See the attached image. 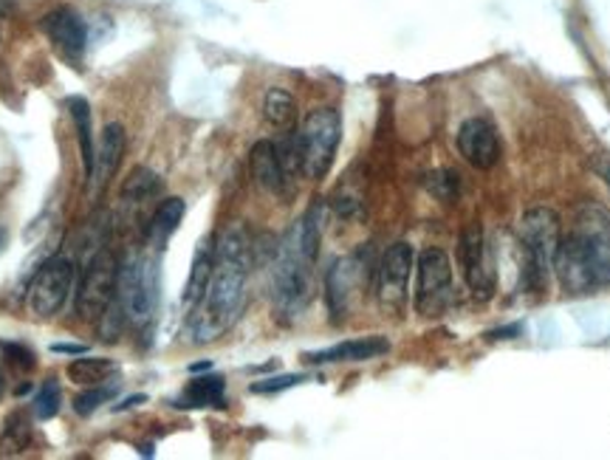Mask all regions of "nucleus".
Returning <instances> with one entry per match:
<instances>
[{
    "mask_svg": "<svg viewBox=\"0 0 610 460\" xmlns=\"http://www.w3.org/2000/svg\"><path fill=\"white\" fill-rule=\"evenodd\" d=\"M249 266H252V240L241 227L227 229L215 243V269L207 292L193 305V314L184 328L189 342H215L241 319L247 305Z\"/></svg>",
    "mask_w": 610,
    "mask_h": 460,
    "instance_id": "nucleus-1",
    "label": "nucleus"
},
{
    "mask_svg": "<svg viewBox=\"0 0 610 460\" xmlns=\"http://www.w3.org/2000/svg\"><path fill=\"white\" fill-rule=\"evenodd\" d=\"M554 272L565 294H591L610 286V215L597 204L577 212L568 238L559 240Z\"/></svg>",
    "mask_w": 610,
    "mask_h": 460,
    "instance_id": "nucleus-2",
    "label": "nucleus"
},
{
    "mask_svg": "<svg viewBox=\"0 0 610 460\" xmlns=\"http://www.w3.org/2000/svg\"><path fill=\"white\" fill-rule=\"evenodd\" d=\"M319 238H323V209L312 207L280 240L272 269V297L283 319L299 317L305 305L312 303Z\"/></svg>",
    "mask_w": 610,
    "mask_h": 460,
    "instance_id": "nucleus-3",
    "label": "nucleus"
},
{
    "mask_svg": "<svg viewBox=\"0 0 610 460\" xmlns=\"http://www.w3.org/2000/svg\"><path fill=\"white\" fill-rule=\"evenodd\" d=\"M520 252H523V269H520V286L537 294L548 286L554 272V260L563 240V221L552 207H534L523 212L518 223Z\"/></svg>",
    "mask_w": 610,
    "mask_h": 460,
    "instance_id": "nucleus-4",
    "label": "nucleus"
},
{
    "mask_svg": "<svg viewBox=\"0 0 610 460\" xmlns=\"http://www.w3.org/2000/svg\"><path fill=\"white\" fill-rule=\"evenodd\" d=\"M159 260L153 254H139L119 266L117 299L124 311V322L133 328H148L159 311Z\"/></svg>",
    "mask_w": 610,
    "mask_h": 460,
    "instance_id": "nucleus-5",
    "label": "nucleus"
},
{
    "mask_svg": "<svg viewBox=\"0 0 610 460\" xmlns=\"http://www.w3.org/2000/svg\"><path fill=\"white\" fill-rule=\"evenodd\" d=\"M339 139H342V117L334 108H317L305 117L303 128L297 130L299 173L312 182L328 175L337 158Z\"/></svg>",
    "mask_w": 610,
    "mask_h": 460,
    "instance_id": "nucleus-6",
    "label": "nucleus"
},
{
    "mask_svg": "<svg viewBox=\"0 0 610 460\" xmlns=\"http://www.w3.org/2000/svg\"><path fill=\"white\" fill-rule=\"evenodd\" d=\"M453 299V260L438 247L424 249L416 263V314L438 319L449 311Z\"/></svg>",
    "mask_w": 610,
    "mask_h": 460,
    "instance_id": "nucleus-7",
    "label": "nucleus"
},
{
    "mask_svg": "<svg viewBox=\"0 0 610 460\" xmlns=\"http://www.w3.org/2000/svg\"><path fill=\"white\" fill-rule=\"evenodd\" d=\"M74 277H77V266L72 258L65 254H54L34 274L32 286H29L26 305L29 311L40 319H48L54 314L63 311L65 299L74 288Z\"/></svg>",
    "mask_w": 610,
    "mask_h": 460,
    "instance_id": "nucleus-8",
    "label": "nucleus"
},
{
    "mask_svg": "<svg viewBox=\"0 0 610 460\" xmlns=\"http://www.w3.org/2000/svg\"><path fill=\"white\" fill-rule=\"evenodd\" d=\"M119 283V260L111 249H99L83 274V286H79V317L97 322L105 314V308L117 299Z\"/></svg>",
    "mask_w": 610,
    "mask_h": 460,
    "instance_id": "nucleus-9",
    "label": "nucleus"
},
{
    "mask_svg": "<svg viewBox=\"0 0 610 460\" xmlns=\"http://www.w3.org/2000/svg\"><path fill=\"white\" fill-rule=\"evenodd\" d=\"M416 254L410 243H393L377 269V303L384 314L399 317L407 305V283Z\"/></svg>",
    "mask_w": 610,
    "mask_h": 460,
    "instance_id": "nucleus-10",
    "label": "nucleus"
},
{
    "mask_svg": "<svg viewBox=\"0 0 610 460\" xmlns=\"http://www.w3.org/2000/svg\"><path fill=\"white\" fill-rule=\"evenodd\" d=\"M458 263H461V274L467 280L469 292L481 299L492 297L494 272L481 227H467L461 232V238H458Z\"/></svg>",
    "mask_w": 610,
    "mask_h": 460,
    "instance_id": "nucleus-11",
    "label": "nucleus"
},
{
    "mask_svg": "<svg viewBox=\"0 0 610 460\" xmlns=\"http://www.w3.org/2000/svg\"><path fill=\"white\" fill-rule=\"evenodd\" d=\"M364 283H368V263L362 260V254H351V258L334 263L325 277V297H328V311H331L334 322H339L348 314L353 297Z\"/></svg>",
    "mask_w": 610,
    "mask_h": 460,
    "instance_id": "nucleus-12",
    "label": "nucleus"
},
{
    "mask_svg": "<svg viewBox=\"0 0 610 460\" xmlns=\"http://www.w3.org/2000/svg\"><path fill=\"white\" fill-rule=\"evenodd\" d=\"M458 153L475 169H492L500 162L498 130L489 119L472 117L458 130Z\"/></svg>",
    "mask_w": 610,
    "mask_h": 460,
    "instance_id": "nucleus-13",
    "label": "nucleus"
},
{
    "mask_svg": "<svg viewBox=\"0 0 610 460\" xmlns=\"http://www.w3.org/2000/svg\"><path fill=\"white\" fill-rule=\"evenodd\" d=\"M43 34L48 37L54 48H57L59 57L79 63V57L85 54L88 46V32H85V23L74 9H54L43 18Z\"/></svg>",
    "mask_w": 610,
    "mask_h": 460,
    "instance_id": "nucleus-14",
    "label": "nucleus"
},
{
    "mask_svg": "<svg viewBox=\"0 0 610 460\" xmlns=\"http://www.w3.org/2000/svg\"><path fill=\"white\" fill-rule=\"evenodd\" d=\"M124 144H128V136H124L122 124H105L102 136H99L97 153H94V169H91V187L102 189L111 184V178L117 175L119 164L124 158Z\"/></svg>",
    "mask_w": 610,
    "mask_h": 460,
    "instance_id": "nucleus-15",
    "label": "nucleus"
},
{
    "mask_svg": "<svg viewBox=\"0 0 610 460\" xmlns=\"http://www.w3.org/2000/svg\"><path fill=\"white\" fill-rule=\"evenodd\" d=\"M390 350V342L382 337H364V339H348V342L331 344L325 350H314L305 353L308 364H342V362H370V359L384 357Z\"/></svg>",
    "mask_w": 610,
    "mask_h": 460,
    "instance_id": "nucleus-16",
    "label": "nucleus"
},
{
    "mask_svg": "<svg viewBox=\"0 0 610 460\" xmlns=\"http://www.w3.org/2000/svg\"><path fill=\"white\" fill-rule=\"evenodd\" d=\"M249 169H252L254 184H258L263 193L269 195L286 193L288 173L286 167H283V162H280L277 144L274 142H266V139H263V142L254 144L252 153H249Z\"/></svg>",
    "mask_w": 610,
    "mask_h": 460,
    "instance_id": "nucleus-17",
    "label": "nucleus"
},
{
    "mask_svg": "<svg viewBox=\"0 0 610 460\" xmlns=\"http://www.w3.org/2000/svg\"><path fill=\"white\" fill-rule=\"evenodd\" d=\"M184 212H187V204L182 198H164L156 207L153 218L148 223V232H144V240L153 252H162L167 247V240L176 234V229L182 227Z\"/></svg>",
    "mask_w": 610,
    "mask_h": 460,
    "instance_id": "nucleus-18",
    "label": "nucleus"
},
{
    "mask_svg": "<svg viewBox=\"0 0 610 460\" xmlns=\"http://www.w3.org/2000/svg\"><path fill=\"white\" fill-rule=\"evenodd\" d=\"M213 269H215V238L213 234H207V238L198 243V249H195L193 269H189L187 288H184V303L195 305L198 299H201V294L207 292L209 277H213Z\"/></svg>",
    "mask_w": 610,
    "mask_h": 460,
    "instance_id": "nucleus-19",
    "label": "nucleus"
},
{
    "mask_svg": "<svg viewBox=\"0 0 610 460\" xmlns=\"http://www.w3.org/2000/svg\"><path fill=\"white\" fill-rule=\"evenodd\" d=\"M164 189L162 175L153 173L150 167H137L133 173L124 178L122 189H119V201L122 204H133V207H142V204L153 201V198H159Z\"/></svg>",
    "mask_w": 610,
    "mask_h": 460,
    "instance_id": "nucleus-20",
    "label": "nucleus"
},
{
    "mask_svg": "<svg viewBox=\"0 0 610 460\" xmlns=\"http://www.w3.org/2000/svg\"><path fill=\"white\" fill-rule=\"evenodd\" d=\"M65 108H68V113H72L74 128H77L85 178H91L94 153H97V144H94V133H91V105L85 102L83 97H68V99H65Z\"/></svg>",
    "mask_w": 610,
    "mask_h": 460,
    "instance_id": "nucleus-21",
    "label": "nucleus"
},
{
    "mask_svg": "<svg viewBox=\"0 0 610 460\" xmlns=\"http://www.w3.org/2000/svg\"><path fill=\"white\" fill-rule=\"evenodd\" d=\"M224 390L227 384L221 376H198L187 384L176 407H224Z\"/></svg>",
    "mask_w": 610,
    "mask_h": 460,
    "instance_id": "nucleus-22",
    "label": "nucleus"
},
{
    "mask_svg": "<svg viewBox=\"0 0 610 460\" xmlns=\"http://www.w3.org/2000/svg\"><path fill=\"white\" fill-rule=\"evenodd\" d=\"M263 117L272 128L292 130L294 122H297V102L283 88H269L266 97H263Z\"/></svg>",
    "mask_w": 610,
    "mask_h": 460,
    "instance_id": "nucleus-23",
    "label": "nucleus"
},
{
    "mask_svg": "<svg viewBox=\"0 0 610 460\" xmlns=\"http://www.w3.org/2000/svg\"><path fill=\"white\" fill-rule=\"evenodd\" d=\"M113 370H117V364H113L111 359H85L83 353V357L74 359V362L68 364V379H72L74 384H83V387H94V384H102L105 379L111 376Z\"/></svg>",
    "mask_w": 610,
    "mask_h": 460,
    "instance_id": "nucleus-24",
    "label": "nucleus"
},
{
    "mask_svg": "<svg viewBox=\"0 0 610 460\" xmlns=\"http://www.w3.org/2000/svg\"><path fill=\"white\" fill-rule=\"evenodd\" d=\"M32 441V427H29L26 415L14 413L9 415L7 429L0 435V454H18L29 447Z\"/></svg>",
    "mask_w": 610,
    "mask_h": 460,
    "instance_id": "nucleus-25",
    "label": "nucleus"
},
{
    "mask_svg": "<svg viewBox=\"0 0 610 460\" xmlns=\"http://www.w3.org/2000/svg\"><path fill=\"white\" fill-rule=\"evenodd\" d=\"M59 404H63V393H59V384L54 379H46L40 384V390L34 393L32 413L37 421H52L54 415L59 413Z\"/></svg>",
    "mask_w": 610,
    "mask_h": 460,
    "instance_id": "nucleus-26",
    "label": "nucleus"
},
{
    "mask_svg": "<svg viewBox=\"0 0 610 460\" xmlns=\"http://www.w3.org/2000/svg\"><path fill=\"white\" fill-rule=\"evenodd\" d=\"M427 189L444 204L458 201V193H461V175L453 173V169H438V173L427 175Z\"/></svg>",
    "mask_w": 610,
    "mask_h": 460,
    "instance_id": "nucleus-27",
    "label": "nucleus"
},
{
    "mask_svg": "<svg viewBox=\"0 0 610 460\" xmlns=\"http://www.w3.org/2000/svg\"><path fill=\"white\" fill-rule=\"evenodd\" d=\"M308 376H299V373H286V376H272V379H260L254 382L252 393L254 396H274V393H283V390H292L297 384H303Z\"/></svg>",
    "mask_w": 610,
    "mask_h": 460,
    "instance_id": "nucleus-28",
    "label": "nucleus"
},
{
    "mask_svg": "<svg viewBox=\"0 0 610 460\" xmlns=\"http://www.w3.org/2000/svg\"><path fill=\"white\" fill-rule=\"evenodd\" d=\"M111 396H113V387H99V384H94V387L85 390L83 396H77L74 409H77L79 415H94L102 404L111 402Z\"/></svg>",
    "mask_w": 610,
    "mask_h": 460,
    "instance_id": "nucleus-29",
    "label": "nucleus"
},
{
    "mask_svg": "<svg viewBox=\"0 0 610 460\" xmlns=\"http://www.w3.org/2000/svg\"><path fill=\"white\" fill-rule=\"evenodd\" d=\"M3 350H7L9 357H12V362L20 364V368H34V357L23 344H3Z\"/></svg>",
    "mask_w": 610,
    "mask_h": 460,
    "instance_id": "nucleus-30",
    "label": "nucleus"
},
{
    "mask_svg": "<svg viewBox=\"0 0 610 460\" xmlns=\"http://www.w3.org/2000/svg\"><path fill=\"white\" fill-rule=\"evenodd\" d=\"M52 353H65V357H83V353H85V344L57 342V344H52Z\"/></svg>",
    "mask_w": 610,
    "mask_h": 460,
    "instance_id": "nucleus-31",
    "label": "nucleus"
},
{
    "mask_svg": "<svg viewBox=\"0 0 610 460\" xmlns=\"http://www.w3.org/2000/svg\"><path fill=\"white\" fill-rule=\"evenodd\" d=\"M520 331H523L520 325H509V328H498V331L487 333V339H514Z\"/></svg>",
    "mask_w": 610,
    "mask_h": 460,
    "instance_id": "nucleus-32",
    "label": "nucleus"
},
{
    "mask_svg": "<svg viewBox=\"0 0 610 460\" xmlns=\"http://www.w3.org/2000/svg\"><path fill=\"white\" fill-rule=\"evenodd\" d=\"M144 402V396H133V398H124L122 404L117 407V413H122V409H130V407H139V404Z\"/></svg>",
    "mask_w": 610,
    "mask_h": 460,
    "instance_id": "nucleus-33",
    "label": "nucleus"
},
{
    "mask_svg": "<svg viewBox=\"0 0 610 460\" xmlns=\"http://www.w3.org/2000/svg\"><path fill=\"white\" fill-rule=\"evenodd\" d=\"M14 12L12 0H0V20H7Z\"/></svg>",
    "mask_w": 610,
    "mask_h": 460,
    "instance_id": "nucleus-34",
    "label": "nucleus"
},
{
    "mask_svg": "<svg viewBox=\"0 0 610 460\" xmlns=\"http://www.w3.org/2000/svg\"><path fill=\"white\" fill-rule=\"evenodd\" d=\"M3 393H7V379H3V373H0V398H3Z\"/></svg>",
    "mask_w": 610,
    "mask_h": 460,
    "instance_id": "nucleus-35",
    "label": "nucleus"
},
{
    "mask_svg": "<svg viewBox=\"0 0 610 460\" xmlns=\"http://www.w3.org/2000/svg\"><path fill=\"white\" fill-rule=\"evenodd\" d=\"M602 344H604V348H610V337H608V339H604V342H602Z\"/></svg>",
    "mask_w": 610,
    "mask_h": 460,
    "instance_id": "nucleus-36",
    "label": "nucleus"
}]
</instances>
